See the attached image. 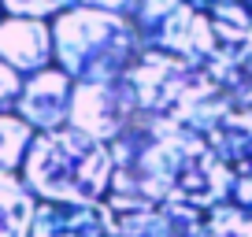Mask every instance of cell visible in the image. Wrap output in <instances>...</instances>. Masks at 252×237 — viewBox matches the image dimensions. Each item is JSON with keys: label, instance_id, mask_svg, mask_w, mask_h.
I'll list each match as a JSON object with an SVG mask.
<instances>
[{"label": "cell", "instance_id": "obj_23", "mask_svg": "<svg viewBox=\"0 0 252 237\" xmlns=\"http://www.w3.org/2000/svg\"><path fill=\"white\" fill-rule=\"evenodd\" d=\"M0 11H4V4H0Z\"/></svg>", "mask_w": 252, "mask_h": 237}, {"label": "cell", "instance_id": "obj_14", "mask_svg": "<svg viewBox=\"0 0 252 237\" xmlns=\"http://www.w3.org/2000/svg\"><path fill=\"white\" fill-rule=\"evenodd\" d=\"M208 15H212V30H215V37H219V45L226 48V52H237V48L249 41L252 8L245 0H226V4H219V8L208 11Z\"/></svg>", "mask_w": 252, "mask_h": 237}, {"label": "cell", "instance_id": "obj_10", "mask_svg": "<svg viewBox=\"0 0 252 237\" xmlns=\"http://www.w3.org/2000/svg\"><path fill=\"white\" fill-rule=\"evenodd\" d=\"M204 211L189 204H152L115 211V237H197Z\"/></svg>", "mask_w": 252, "mask_h": 237}, {"label": "cell", "instance_id": "obj_3", "mask_svg": "<svg viewBox=\"0 0 252 237\" xmlns=\"http://www.w3.org/2000/svg\"><path fill=\"white\" fill-rule=\"evenodd\" d=\"M126 82L137 96V108L159 118H174L182 126L208 134L234 104L215 86L200 63H189L167 52H141L126 71Z\"/></svg>", "mask_w": 252, "mask_h": 237}, {"label": "cell", "instance_id": "obj_8", "mask_svg": "<svg viewBox=\"0 0 252 237\" xmlns=\"http://www.w3.org/2000/svg\"><path fill=\"white\" fill-rule=\"evenodd\" d=\"M0 59L8 67H15L23 78L48 71L56 63L52 19L0 15Z\"/></svg>", "mask_w": 252, "mask_h": 237}, {"label": "cell", "instance_id": "obj_16", "mask_svg": "<svg viewBox=\"0 0 252 237\" xmlns=\"http://www.w3.org/2000/svg\"><path fill=\"white\" fill-rule=\"evenodd\" d=\"M4 15H23V19H56L60 15V0H0Z\"/></svg>", "mask_w": 252, "mask_h": 237}, {"label": "cell", "instance_id": "obj_1", "mask_svg": "<svg viewBox=\"0 0 252 237\" xmlns=\"http://www.w3.org/2000/svg\"><path fill=\"white\" fill-rule=\"evenodd\" d=\"M115 171L104 204L111 211H137L152 204L219 207L234 200L237 174L215 156L204 134L174 118L137 111L130 126L111 141Z\"/></svg>", "mask_w": 252, "mask_h": 237}, {"label": "cell", "instance_id": "obj_15", "mask_svg": "<svg viewBox=\"0 0 252 237\" xmlns=\"http://www.w3.org/2000/svg\"><path fill=\"white\" fill-rule=\"evenodd\" d=\"M197 237H252V211L234 204V200H226L219 207H208Z\"/></svg>", "mask_w": 252, "mask_h": 237}, {"label": "cell", "instance_id": "obj_21", "mask_svg": "<svg viewBox=\"0 0 252 237\" xmlns=\"http://www.w3.org/2000/svg\"><path fill=\"white\" fill-rule=\"evenodd\" d=\"M193 8H200V11H215L219 4H226V0H189Z\"/></svg>", "mask_w": 252, "mask_h": 237}, {"label": "cell", "instance_id": "obj_20", "mask_svg": "<svg viewBox=\"0 0 252 237\" xmlns=\"http://www.w3.org/2000/svg\"><path fill=\"white\" fill-rule=\"evenodd\" d=\"M234 56H237V63H241V67H245V71H249V74H252V33H249V41H245V45H241V48H237V52H234Z\"/></svg>", "mask_w": 252, "mask_h": 237}, {"label": "cell", "instance_id": "obj_4", "mask_svg": "<svg viewBox=\"0 0 252 237\" xmlns=\"http://www.w3.org/2000/svg\"><path fill=\"white\" fill-rule=\"evenodd\" d=\"M56 67L74 82H119L145 52L130 15L71 8L52 19Z\"/></svg>", "mask_w": 252, "mask_h": 237}, {"label": "cell", "instance_id": "obj_7", "mask_svg": "<svg viewBox=\"0 0 252 237\" xmlns=\"http://www.w3.org/2000/svg\"><path fill=\"white\" fill-rule=\"evenodd\" d=\"M74 86H78V82H74L71 74H63L60 67H48V71H41V74H30V78L23 82V93H19L15 111L37 130V134L71 126Z\"/></svg>", "mask_w": 252, "mask_h": 237}, {"label": "cell", "instance_id": "obj_18", "mask_svg": "<svg viewBox=\"0 0 252 237\" xmlns=\"http://www.w3.org/2000/svg\"><path fill=\"white\" fill-rule=\"evenodd\" d=\"M63 11L71 8H100V11H119V15H134L137 0H60Z\"/></svg>", "mask_w": 252, "mask_h": 237}, {"label": "cell", "instance_id": "obj_5", "mask_svg": "<svg viewBox=\"0 0 252 237\" xmlns=\"http://www.w3.org/2000/svg\"><path fill=\"white\" fill-rule=\"evenodd\" d=\"M130 19L145 52H167L200 67L222 52L212 30V15L193 8L189 0H137V11Z\"/></svg>", "mask_w": 252, "mask_h": 237}, {"label": "cell", "instance_id": "obj_17", "mask_svg": "<svg viewBox=\"0 0 252 237\" xmlns=\"http://www.w3.org/2000/svg\"><path fill=\"white\" fill-rule=\"evenodd\" d=\"M23 74L15 71V67H8L4 59H0V111H15L19 104V93H23Z\"/></svg>", "mask_w": 252, "mask_h": 237}, {"label": "cell", "instance_id": "obj_11", "mask_svg": "<svg viewBox=\"0 0 252 237\" xmlns=\"http://www.w3.org/2000/svg\"><path fill=\"white\" fill-rule=\"evenodd\" d=\"M204 137L234 174L252 171V108H230Z\"/></svg>", "mask_w": 252, "mask_h": 237}, {"label": "cell", "instance_id": "obj_9", "mask_svg": "<svg viewBox=\"0 0 252 237\" xmlns=\"http://www.w3.org/2000/svg\"><path fill=\"white\" fill-rule=\"evenodd\" d=\"M30 237H115V211L108 204L41 200Z\"/></svg>", "mask_w": 252, "mask_h": 237}, {"label": "cell", "instance_id": "obj_13", "mask_svg": "<svg viewBox=\"0 0 252 237\" xmlns=\"http://www.w3.org/2000/svg\"><path fill=\"white\" fill-rule=\"evenodd\" d=\"M33 137H37V130L19 111H0V171H11V174L23 171Z\"/></svg>", "mask_w": 252, "mask_h": 237}, {"label": "cell", "instance_id": "obj_6", "mask_svg": "<svg viewBox=\"0 0 252 237\" xmlns=\"http://www.w3.org/2000/svg\"><path fill=\"white\" fill-rule=\"evenodd\" d=\"M137 96L130 89V82H78L74 86V104H71V126L86 130L96 141H115L130 118L137 115Z\"/></svg>", "mask_w": 252, "mask_h": 237}, {"label": "cell", "instance_id": "obj_19", "mask_svg": "<svg viewBox=\"0 0 252 237\" xmlns=\"http://www.w3.org/2000/svg\"><path fill=\"white\" fill-rule=\"evenodd\" d=\"M234 204H241V207H249V211H252V171L237 174V182H234Z\"/></svg>", "mask_w": 252, "mask_h": 237}, {"label": "cell", "instance_id": "obj_22", "mask_svg": "<svg viewBox=\"0 0 252 237\" xmlns=\"http://www.w3.org/2000/svg\"><path fill=\"white\" fill-rule=\"evenodd\" d=\"M245 4H249V8H252V0H245Z\"/></svg>", "mask_w": 252, "mask_h": 237}, {"label": "cell", "instance_id": "obj_2", "mask_svg": "<svg viewBox=\"0 0 252 237\" xmlns=\"http://www.w3.org/2000/svg\"><path fill=\"white\" fill-rule=\"evenodd\" d=\"M111 171H115V156L108 141H96L86 130L60 126L33 137L19 174L37 200L104 204L111 193Z\"/></svg>", "mask_w": 252, "mask_h": 237}, {"label": "cell", "instance_id": "obj_12", "mask_svg": "<svg viewBox=\"0 0 252 237\" xmlns=\"http://www.w3.org/2000/svg\"><path fill=\"white\" fill-rule=\"evenodd\" d=\"M37 204L23 174L0 171V237H30Z\"/></svg>", "mask_w": 252, "mask_h": 237}]
</instances>
